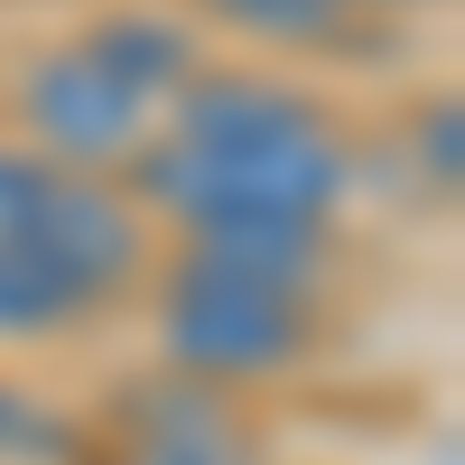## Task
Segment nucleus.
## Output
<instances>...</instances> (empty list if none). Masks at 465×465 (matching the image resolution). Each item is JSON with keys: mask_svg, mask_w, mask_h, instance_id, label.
<instances>
[{"mask_svg": "<svg viewBox=\"0 0 465 465\" xmlns=\"http://www.w3.org/2000/svg\"><path fill=\"white\" fill-rule=\"evenodd\" d=\"M140 205L186 232V252H223L280 280H326L335 214L354 186L344 122L261 65H196L140 140Z\"/></svg>", "mask_w": 465, "mask_h": 465, "instance_id": "obj_1", "label": "nucleus"}, {"mask_svg": "<svg viewBox=\"0 0 465 465\" xmlns=\"http://www.w3.org/2000/svg\"><path fill=\"white\" fill-rule=\"evenodd\" d=\"M159 354L168 372L196 381H280L317 354V280H280V270L223 261V252H186L159 289Z\"/></svg>", "mask_w": 465, "mask_h": 465, "instance_id": "obj_2", "label": "nucleus"}, {"mask_svg": "<svg viewBox=\"0 0 465 465\" xmlns=\"http://www.w3.org/2000/svg\"><path fill=\"white\" fill-rule=\"evenodd\" d=\"M0 252L56 270V280L103 317V307L140 280L149 232H140V205L112 177L37 159L28 140H0Z\"/></svg>", "mask_w": 465, "mask_h": 465, "instance_id": "obj_3", "label": "nucleus"}, {"mask_svg": "<svg viewBox=\"0 0 465 465\" xmlns=\"http://www.w3.org/2000/svg\"><path fill=\"white\" fill-rule=\"evenodd\" d=\"M10 112H19V140L37 149V159H65V168H131L149 122H159V103H149L140 84H122L84 37H65V47H37L19 65L10 84Z\"/></svg>", "mask_w": 465, "mask_h": 465, "instance_id": "obj_4", "label": "nucleus"}, {"mask_svg": "<svg viewBox=\"0 0 465 465\" xmlns=\"http://www.w3.org/2000/svg\"><path fill=\"white\" fill-rule=\"evenodd\" d=\"M103 465H270L252 410L196 372H149L103 419Z\"/></svg>", "mask_w": 465, "mask_h": 465, "instance_id": "obj_5", "label": "nucleus"}, {"mask_svg": "<svg viewBox=\"0 0 465 465\" xmlns=\"http://www.w3.org/2000/svg\"><path fill=\"white\" fill-rule=\"evenodd\" d=\"M84 47L122 74V84H140L149 103H168L186 74H196V28H186L177 10H103L84 28Z\"/></svg>", "mask_w": 465, "mask_h": 465, "instance_id": "obj_6", "label": "nucleus"}, {"mask_svg": "<svg viewBox=\"0 0 465 465\" xmlns=\"http://www.w3.org/2000/svg\"><path fill=\"white\" fill-rule=\"evenodd\" d=\"M214 28H232L242 47H270V56H317V47H344L354 37V0H196Z\"/></svg>", "mask_w": 465, "mask_h": 465, "instance_id": "obj_7", "label": "nucleus"}, {"mask_svg": "<svg viewBox=\"0 0 465 465\" xmlns=\"http://www.w3.org/2000/svg\"><path fill=\"white\" fill-rule=\"evenodd\" d=\"M94 307L74 298L56 270H37V261H19V252H0V344H56V335H74Z\"/></svg>", "mask_w": 465, "mask_h": 465, "instance_id": "obj_8", "label": "nucleus"}, {"mask_svg": "<svg viewBox=\"0 0 465 465\" xmlns=\"http://www.w3.org/2000/svg\"><path fill=\"white\" fill-rule=\"evenodd\" d=\"M65 419L37 401V391H19V381H0V465H56L65 456Z\"/></svg>", "mask_w": 465, "mask_h": 465, "instance_id": "obj_9", "label": "nucleus"}, {"mask_svg": "<svg viewBox=\"0 0 465 465\" xmlns=\"http://www.w3.org/2000/svg\"><path fill=\"white\" fill-rule=\"evenodd\" d=\"M354 10H391V0H354Z\"/></svg>", "mask_w": 465, "mask_h": 465, "instance_id": "obj_10", "label": "nucleus"}]
</instances>
